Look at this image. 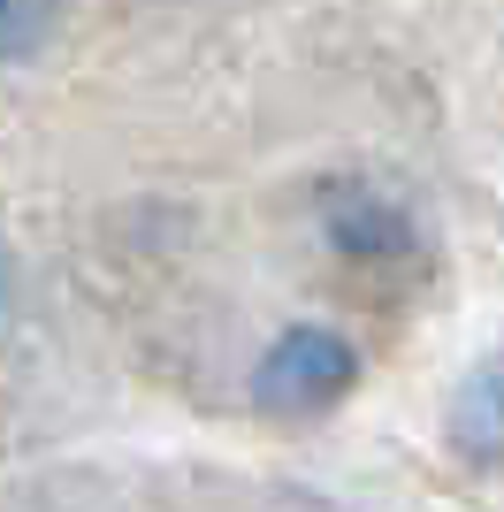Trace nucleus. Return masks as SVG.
Returning a JSON list of instances; mask_svg holds the SVG:
<instances>
[{
	"label": "nucleus",
	"mask_w": 504,
	"mask_h": 512,
	"mask_svg": "<svg viewBox=\"0 0 504 512\" xmlns=\"http://www.w3.org/2000/svg\"><path fill=\"white\" fill-rule=\"evenodd\" d=\"M352 375H359V360L344 337H329V329H283L268 344L260 375H252V398H260V413H321L352 390Z\"/></svg>",
	"instance_id": "f257e3e1"
},
{
	"label": "nucleus",
	"mask_w": 504,
	"mask_h": 512,
	"mask_svg": "<svg viewBox=\"0 0 504 512\" xmlns=\"http://www.w3.org/2000/svg\"><path fill=\"white\" fill-rule=\"evenodd\" d=\"M451 436L474 459H497L504 451V360H482L451 398Z\"/></svg>",
	"instance_id": "f03ea898"
},
{
	"label": "nucleus",
	"mask_w": 504,
	"mask_h": 512,
	"mask_svg": "<svg viewBox=\"0 0 504 512\" xmlns=\"http://www.w3.org/2000/svg\"><path fill=\"white\" fill-rule=\"evenodd\" d=\"M54 31V16L46 8H23V0H0V62H23L31 46Z\"/></svg>",
	"instance_id": "7ed1b4c3"
},
{
	"label": "nucleus",
	"mask_w": 504,
	"mask_h": 512,
	"mask_svg": "<svg viewBox=\"0 0 504 512\" xmlns=\"http://www.w3.org/2000/svg\"><path fill=\"white\" fill-rule=\"evenodd\" d=\"M0 306H8V260H0Z\"/></svg>",
	"instance_id": "20e7f679"
}]
</instances>
